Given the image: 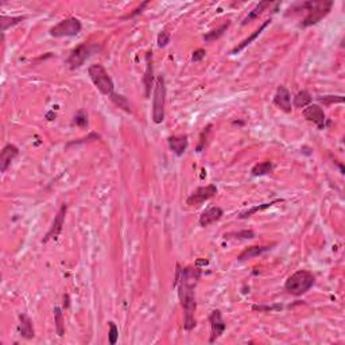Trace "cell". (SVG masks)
I'll return each mask as SVG.
<instances>
[{
  "label": "cell",
  "instance_id": "cell-36",
  "mask_svg": "<svg viewBox=\"0 0 345 345\" xmlns=\"http://www.w3.org/2000/svg\"><path fill=\"white\" fill-rule=\"evenodd\" d=\"M147 4H149V1H144V3H142V4L138 7V8H135V10H134V12H131V14H128V15H125L124 19L134 18L135 15H138V14H140V12H142L143 10H144V7L147 6Z\"/></svg>",
  "mask_w": 345,
  "mask_h": 345
},
{
  "label": "cell",
  "instance_id": "cell-23",
  "mask_svg": "<svg viewBox=\"0 0 345 345\" xmlns=\"http://www.w3.org/2000/svg\"><path fill=\"white\" fill-rule=\"evenodd\" d=\"M283 200H280V198H278V200H274V201H271V203H266V204H262V205H258V207H254V208L251 209H247L245 212H243V213L239 214V219H248V217H251L252 214H255L256 212H260V210H264V209L270 208V207H273L274 204L276 203H282Z\"/></svg>",
  "mask_w": 345,
  "mask_h": 345
},
{
  "label": "cell",
  "instance_id": "cell-10",
  "mask_svg": "<svg viewBox=\"0 0 345 345\" xmlns=\"http://www.w3.org/2000/svg\"><path fill=\"white\" fill-rule=\"evenodd\" d=\"M209 322H210V339L209 343H214L216 340L220 337L221 334L225 332L226 324L223 320V315H221L220 310H213L210 315H209Z\"/></svg>",
  "mask_w": 345,
  "mask_h": 345
},
{
  "label": "cell",
  "instance_id": "cell-20",
  "mask_svg": "<svg viewBox=\"0 0 345 345\" xmlns=\"http://www.w3.org/2000/svg\"><path fill=\"white\" fill-rule=\"evenodd\" d=\"M273 4L271 1H260V3H258L255 6V8L252 10V11H250V14L244 18L243 20V26H245V24L251 23L252 20H255V19H258L260 15L263 14V11L267 8V7H270Z\"/></svg>",
  "mask_w": 345,
  "mask_h": 345
},
{
  "label": "cell",
  "instance_id": "cell-5",
  "mask_svg": "<svg viewBox=\"0 0 345 345\" xmlns=\"http://www.w3.org/2000/svg\"><path fill=\"white\" fill-rule=\"evenodd\" d=\"M165 104H166V84L163 76L156 78L153 97V120L155 124H161L165 120Z\"/></svg>",
  "mask_w": 345,
  "mask_h": 345
},
{
  "label": "cell",
  "instance_id": "cell-16",
  "mask_svg": "<svg viewBox=\"0 0 345 345\" xmlns=\"http://www.w3.org/2000/svg\"><path fill=\"white\" fill-rule=\"evenodd\" d=\"M19 334L23 337V339L31 340L35 336L34 332V327H33V321L27 314H20L19 315V325H18Z\"/></svg>",
  "mask_w": 345,
  "mask_h": 345
},
{
  "label": "cell",
  "instance_id": "cell-12",
  "mask_svg": "<svg viewBox=\"0 0 345 345\" xmlns=\"http://www.w3.org/2000/svg\"><path fill=\"white\" fill-rule=\"evenodd\" d=\"M274 104L285 112H292V95H290L289 89L283 85H280L279 88L276 89V93L274 96Z\"/></svg>",
  "mask_w": 345,
  "mask_h": 345
},
{
  "label": "cell",
  "instance_id": "cell-6",
  "mask_svg": "<svg viewBox=\"0 0 345 345\" xmlns=\"http://www.w3.org/2000/svg\"><path fill=\"white\" fill-rule=\"evenodd\" d=\"M81 29L83 24L77 18H68L53 26L49 33L54 38H65V36H76Z\"/></svg>",
  "mask_w": 345,
  "mask_h": 345
},
{
  "label": "cell",
  "instance_id": "cell-8",
  "mask_svg": "<svg viewBox=\"0 0 345 345\" xmlns=\"http://www.w3.org/2000/svg\"><path fill=\"white\" fill-rule=\"evenodd\" d=\"M302 115L306 120H309L311 123H314L318 130H324L325 128V123H327V115L324 112L320 105H315V104H309L308 107L305 108L302 111Z\"/></svg>",
  "mask_w": 345,
  "mask_h": 345
},
{
  "label": "cell",
  "instance_id": "cell-15",
  "mask_svg": "<svg viewBox=\"0 0 345 345\" xmlns=\"http://www.w3.org/2000/svg\"><path fill=\"white\" fill-rule=\"evenodd\" d=\"M223 209L219 207H212V208L207 209L205 212H203L201 217H200V225L201 226H209L210 224H213L216 221H219L223 217Z\"/></svg>",
  "mask_w": 345,
  "mask_h": 345
},
{
  "label": "cell",
  "instance_id": "cell-18",
  "mask_svg": "<svg viewBox=\"0 0 345 345\" xmlns=\"http://www.w3.org/2000/svg\"><path fill=\"white\" fill-rule=\"evenodd\" d=\"M273 245H252V247H248L238 256L239 262H244V260H248V259H252V258H256V256L262 255L264 252L271 250Z\"/></svg>",
  "mask_w": 345,
  "mask_h": 345
},
{
  "label": "cell",
  "instance_id": "cell-7",
  "mask_svg": "<svg viewBox=\"0 0 345 345\" xmlns=\"http://www.w3.org/2000/svg\"><path fill=\"white\" fill-rule=\"evenodd\" d=\"M97 50L96 45L90 43H81L77 48H74L69 54V58L66 60V64L70 69H78L84 65V62L90 57V54Z\"/></svg>",
  "mask_w": 345,
  "mask_h": 345
},
{
  "label": "cell",
  "instance_id": "cell-4",
  "mask_svg": "<svg viewBox=\"0 0 345 345\" xmlns=\"http://www.w3.org/2000/svg\"><path fill=\"white\" fill-rule=\"evenodd\" d=\"M88 73H89L92 83L95 84L96 88L100 90L103 95L112 96L115 93V85H113L112 78L108 74L104 66L99 65V64L90 65Z\"/></svg>",
  "mask_w": 345,
  "mask_h": 345
},
{
  "label": "cell",
  "instance_id": "cell-2",
  "mask_svg": "<svg viewBox=\"0 0 345 345\" xmlns=\"http://www.w3.org/2000/svg\"><path fill=\"white\" fill-rule=\"evenodd\" d=\"M333 7V1H305V3H298L293 6L289 11H301L306 10L308 15L301 23V27H309L313 24H317L322 18H325L330 12Z\"/></svg>",
  "mask_w": 345,
  "mask_h": 345
},
{
  "label": "cell",
  "instance_id": "cell-31",
  "mask_svg": "<svg viewBox=\"0 0 345 345\" xmlns=\"http://www.w3.org/2000/svg\"><path fill=\"white\" fill-rule=\"evenodd\" d=\"M73 124L78 125L81 128L86 127L88 125V116H86V113L84 112V111H78L76 113V116H74V119H73Z\"/></svg>",
  "mask_w": 345,
  "mask_h": 345
},
{
  "label": "cell",
  "instance_id": "cell-13",
  "mask_svg": "<svg viewBox=\"0 0 345 345\" xmlns=\"http://www.w3.org/2000/svg\"><path fill=\"white\" fill-rule=\"evenodd\" d=\"M144 89H146V97L149 99L151 93V86L154 84V66H153V52L149 50L146 53V71L143 76Z\"/></svg>",
  "mask_w": 345,
  "mask_h": 345
},
{
  "label": "cell",
  "instance_id": "cell-25",
  "mask_svg": "<svg viewBox=\"0 0 345 345\" xmlns=\"http://www.w3.org/2000/svg\"><path fill=\"white\" fill-rule=\"evenodd\" d=\"M54 322H55V329H57V334L62 337L65 334V324H64V314L61 308H54Z\"/></svg>",
  "mask_w": 345,
  "mask_h": 345
},
{
  "label": "cell",
  "instance_id": "cell-29",
  "mask_svg": "<svg viewBox=\"0 0 345 345\" xmlns=\"http://www.w3.org/2000/svg\"><path fill=\"white\" fill-rule=\"evenodd\" d=\"M118 339H119V329L115 322L111 321L109 322V332H108V341L111 345H115L118 343Z\"/></svg>",
  "mask_w": 345,
  "mask_h": 345
},
{
  "label": "cell",
  "instance_id": "cell-21",
  "mask_svg": "<svg viewBox=\"0 0 345 345\" xmlns=\"http://www.w3.org/2000/svg\"><path fill=\"white\" fill-rule=\"evenodd\" d=\"M229 26H231V22H225V23H223L220 27H217L216 30H212L209 31V33H207V34L203 36V39L205 42H208V43L217 41L219 38H221V36L224 35V33L229 29Z\"/></svg>",
  "mask_w": 345,
  "mask_h": 345
},
{
  "label": "cell",
  "instance_id": "cell-32",
  "mask_svg": "<svg viewBox=\"0 0 345 345\" xmlns=\"http://www.w3.org/2000/svg\"><path fill=\"white\" fill-rule=\"evenodd\" d=\"M210 128H212V124L207 125V128H204V131L201 132V137H200V143H198V147H197V151L201 153L203 149L205 147V143H207V139H208L209 132H210Z\"/></svg>",
  "mask_w": 345,
  "mask_h": 345
},
{
  "label": "cell",
  "instance_id": "cell-27",
  "mask_svg": "<svg viewBox=\"0 0 345 345\" xmlns=\"http://www.w3.org/2000/svg\"><path fill=\"white\" fill-rule=\"evenodd\" d=\"M109 99L112 100V103L115 104V105H118V107L121 108V109H124L125 112L128 113L132 112L131 105H130V103H128V100L125 99L124 96L118 95V93H113L112 96H109Z\"/></svg>",
  "mask_w": 345,
  "mask_h": 345
},
{
  "label": "cell",
  "instance_id": "cell-19",
  "mask_svg": "<svg viewBox=\"0 0 345 345\" xmlns=\"http://www.w3.org/2000/svg\"><path fill=\"white\" fill-rule=\"evenodd\" d=\"M270 23H271V19H267V20H266V22H264V23H263L262 26L259 27V29H256V30L254 31V33H252V34H251L250 36H247V38H245L244 41L240 42V43H239V45H238V46H236V48H233V49H232V52H231V54L239 53V52H242L243 49L247 48L248 45H251V43H252V42L255 41V39H256V38H258V36H259V35H260V34H262V31L264 30V29H266V27H267V26H268V24H270Z\"/></svg>",
  "mask_w": 345,
  "mask_h": 345
},
{
  "label": "cell",
  "instance_id": "cell-22",
  "mask_svg": "<svg viewBox=\"0 0 345 345\" xmlns=\"http://www.w3.org/2000/svg\"><path fill=\"white\" fill-rule=\"evenodd\" d=\"M274 169V165L271 161H266V162H260V163H256L255 166L252 167V175L255 177H262V175H267L270 172H273Z\"/></svg>",
  "mask_w": 345,
  "mask_h": 345
},
{
  "label": "cell",
  "instance_id": "cell-37",
  "mask_svg": "<svg viewBox=\"0 0 345 345\" xmlns=\"http://www.w3.org/2000/svg\"><path fill=\"white\" fill-rule=\"evenodd\" d=\"M252 309L254 310H259V311H263V310H275V309H282V306H258V305H255V306H252Z\"/></svg>",
  "mask_w": 345,
  "mask_h": 345
},
{
  "label": "cell",
  "instance_id": "cell-26",
  "mask_svg": "<svg viewBox=\"0 0 345 345\" xmlns=\"http://www.w3.org/2000/svg\"><path fill=\"white\" fill-rule=\"evenodd\" d=\"M255 238V232L252 229H244L239 232H229L224 235V239H236V240H248Z\"/></svg>",
  "mask_w": 345,
  "mask_h": 345
},
{
  "label": "cell",
  "instance_id": "cell-38",
  "mask_svg": "<svg viewBox=\"0 0 345 345\" xmlns=\"http://www.w3.org/2000/svg\"><path fill=\"white\" fill-rule=\"evenodd\" d=\"M64 306L65 308H68L69 306V295L66 294V295H64Z\"/></svg>",
  "mask_w": 345,
  "mask_h": 345
},
{
  "label": "cell",
  "instance_id": "cell-1",
  "mask_svg": "<svg viewBox=\"0 0 345 345\" xmlns=\"http://www.w3.org/2000/svg\"><path fill=\"white\" fill-rule=\"evenodd\" d=\"M201 278V270L200 267H185L181 268L177 266V274L174 287L178 289V298L181 301V306L185 311V330L190 332L196 327V297H194V289H196L198 280Z\"/></svg>",
  "mask_w": 345,
  "mask_h": 345
},
{
  "label": "cell",
  "instance_id": "cell-33",
  "mask_svg": "<svg viewBox=\"0 0 345 345\" xmlns=\"http://www.w3.org/2000/svg\"><path fill=\"white\" fill-rule=\"evenodd\" d=\"M318 100L324 103L325 105H329L332 103H343L344 97L343 96H324V97H318Z\"/></svg>",
  "mask_w": 345,
  "mask_h": 345
},
{
  "label": "cell",
  "instance_id": "cell-24",
  "mask_svg": "<svg viewBox=\"0 0 345 345\" xmlns=\"http://www.w3.org/2000/svg\"><path fill=\"white\" fill-rule=\"evenodd\" d=\"M311 95H310L308 90H301L298 92L295 97H294V107L295 108H305L309 105L311 103Z\"/></svg>",
  "mask_w": 345,
  "mask_h": 345
},
{
  "label": "cell",
  "instance_id": "cell-3",
  "mask_svg": "<svg viewBox=\"0 0 345 345\" xmlns=\"http://www.w3.org/2000/svg\"><path fill=\"white\" fill-rule=\"evenodd\" d=\"M315 283V276L308 270H299L289 276L285 283V290L292 295L299 297L308 293Z\"/></svg>",
  "mask_w": 345,
  "mask_h": 345
},
{
  "label": "cell",
  "instance_id": "cell-30",
  "mask_svg": "<svg viewBox=\"0 0 345 345\" xmlns=\"http://www.w3.org/2000/svg\"><path fill=\"white\" fill-rule=\"evenodd\" d=\"M170 41H172V34L169 33L167 30H163L159 33V35H158V38H156V43H158V48H166L167 45L170 43Z\"/></svg>",
  "mask_w": 345,
  "mask_h": 345
},
{
  "label": "cell",
  "instance_id": "cell-17",
  "mask_svg": "<svg viewBox=\"0 0 345 345\" xmlns=\"http://www.w3.org/2000/svg\"><path fill=\"white\" fill-rule=\"evenodd\" d=\"M167 143H169V147L172 150V153L175 155H181L184 154L186 149H188V137L186 135H179V137H170L167 139Z\"/></svg>",
  "mask_w": 345,
  "mask_h": 345
},
{
  "label": "cell",
  "instance_id": "cell-28",
  "mask_svg": "<svg viewBox=\"0 0 345 345\" xmlns=\"http://www.w3.org/2000/svg\"><path fill=\"white\" fill-rule=\"evenodd\" d=\"M24 20V17H6V15H3L1 17V33L4 34L6 33L7 29H10V27H12V26H15V24L20 23V22H23Z\"/></svg>",
  "mask_w": 345,
  "mask_h": 345
},
{
  "label": "cell",
  "instance_id": "cell-35",
  "mask_svg": "<svg viewBox=\"0 0 345 345\" xmlns=\"http://www.w3.org/2000/svg\"><path fill=\"white\" fill-rule=\"evenodd\" d=\"M205 55H207V52H205L204 49H197V50L193 52L191 61H193V62H200V61H203L204 58H205Z\"/></svg>",
  "mask_w": 345,
  "mask_h": 345
},
{
  "label": "cell",
  "instance_id": "cell-9",
  "mask_svg": "<svg viewBox=\"0 0 345 345\" xmlns=\"http://www.w3.org/2000/svg\"><path fill=\"white\" fill-rule=\"evenodd\" d=\"M217 194V188L216 185H207V186H201L198 188L196 191H193L190 196L188 197L186 204L188 205H198V204L205 203L207 200L212 198L213 196Z\"/></svg>",
  "mask_w": 345,
  "mask_h": 345
},
{
  "label": "cell",
  "instance_id": "cell-34",
  "mask_svg": "<svg viewBox=\"0 0 345 345\" xmlns=\"http://www.w3.org/2000/svg\"><path fill=\"white\" fill-rule=\"evenodd\" d=\"M97 139H100V135H97L96 132H90L89 135H88L86 138H83V139H78V140H76V142L68 143V147H69V146H71V144H80V143L89 142V140H97Z\"/></svg>",
  "mask_w": 345,
  "mask_h": 345
},
{
  "label": "cell",
  "instance_id": "cell-11",
  "mask_svg": "<svg viewBox=\"0 0 345 345\" xmlns=\"http://www.w3.org/2000/svg\"><path fill=\"white\" fill-rule=\"evenodd\" d=\"M66 210H68V205H66V204H64V205L61 207L60 210H58L57 216L54 217L53 225H52V228H50V231L46 233V236H45V239H43V243H48L50 239H54V240H55V239L60 236V233L62 232L64 221H65Z\"/></svg>",
  "mask_w": 345,
  "mask_h": 345
},
{
  "label": "cell",
  "instance_id": "cell-14",
  "mask_svg": "<svg viewBox=\"0 0 345 345\" xmlns=\"http://www.w3.org/2000/svg\"><path fill=\"white\" fill-rule=\"evenodd\" d=\"M19 149L15 144H7L4 149L1 150L0 154V172H6L7 169L10 167L11 162L18 156Z\"/></svg>",
  "mask_w": 345,
  "mask_h": 345
}]
</instances>
